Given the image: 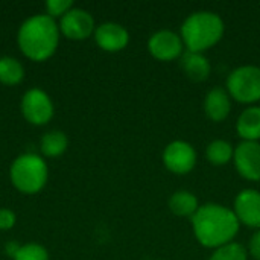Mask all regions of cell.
Returning a JSON list of instances; mask_svg holds the SVG:
<instances>
[{
	"label": "cell",
	"instance_id": "obj_18",
	"mask_svg": "<svg viewBox=\"0 0 260 260\" xmlns=\"http://www.w3.org/2000/svg\"><path fill=\"white\" fill-rule=\"evenodd\" d=\"M23 66L15 58H0V82L6 85H15L23 79Z\"/></svg>",
	"mask_w": 260,
	"mask_h": 260
},
{
	"label": "cell",
	"instance_id": "obj_11",
	"mask_svg": "<svg viewBox=\"0 0 260 260\" xmlns=\"http://www.w3.org/2000/svg\"><path fill=\"white\" fill-rule=\"evenodd\" d=\"M61 30L67 38L85 40L94 30L93 17L84 9H69L61 20Z\"/></svg>",
	"mask_w": 260,
	"mask_h": 260
},
{
	"label": "cell",
	"instance_id": "obj_21",
	"mask_svg": "<svg viewBox=\"0 0 260 260\" xmlns=\"http://www.w3.org/2000/svg\"><path fill=\"white\" fill-rule=\"evenodd\" d=\"M15 260H49L47 251L38 245V244H29L24 247H20L17 254L14 256Z\"/></svg>",
	"mask_w": 260,
	"mask_h": 260
},
{
	"label": "cell",
	"instance_id": "obj_24",
	"mask_svg": "<svg viewBox=\"0 0 260 260\" xmlns=\"http://www.w3.org/2000/svg\"><path fill=\"white\" fill-rule=\"evenodd\" d=\"M15 224V215L11 210H0V230H8Z\"/></svg>",
	"mask_w": 260,
	"mask_h": 260
},
{
	"label": "cell",
	"instance_id": "obj_23",
	"mask_svg": "<svg viewBox=\"0 0 260 260\" xmlns=\"http://www.w3.org/2000/svg\"><path fill=\"white\" fill-rule=\"evenodd\" d=\"M248 254L254 260H260V229L253 233L248 242Z\"/></svg>",
	"mask_w": 260,
	"mask_h": 260
},
{
	"label": "cell",
	"instance_id": "obj_10",
	"mask_svg": "<svg viewBox=\"0 0 260 260\" xmlns=\"http://www.w3.org/2000/svg\"><path fill=\"white\" fill-rule=\"evenodd\" d=\"M23 116L27 122L34 125H43L50 120L53 114V107L49 96L41 90H29L21 102Z\"/></svg>",
	"mask_w": 260,
	"mask_h": 260
},
{
	"label": "cell",
	"instance_id": "obj_1",
	"mask_svg": "<svg viewBox=\"0 0 260 260\" xmlns=\"http://www.w3.org/2000/svg\"><path fill=\"white\" fill-rule=\"evenodd\" d=\"M190 222L195 239L210 250L233 242L241 227L233 209L216 203L200 206L198 212L190 218Z\"/></svg>",
	"mask_w": 260,
	"mask_h": 260
},
{
	"label": "cell",
	"instance_id": "obj_6",
	"mask_svg": "<svg viewBox=\"0 0 260 260\" xmlns=\"http://www.w3.org/2000/svg\"><path fill=\"white\" fill-rule=\"evenodd\" d=\"M197 160L195 148L184 140H174L163 151V165L175 175L190 174L197 166Z\"/></svg>",
	"mask_w": 260,
	"mask_h": 260
},
{
	"label": "cell",
	"instance_id": "obj_19",
	"mask_svg": "<svg viewBox=\"0 0 260 260\" xmlns=\"http://www.w3.org/2000/svg\"><path fill=\"white\" fill-rule=\"evenodd\" d=\"M67 148V137L59 131H52L46 134L41 140V151L47 157H58Z\"/></svg>",
	"mask_w": 260,
	"mask_h": 260
},
{
	"label": "cell",
	"instance_id": "obj_3",
	"mask_svg": "<svg viewBox=\"0 0 260 260\" xmlns=\"http://www.w3.org/2000/svg\"><path fill=\"white\" fill-rule=\"evenodd\" d=\"M224 30L225 24L219 14L212 11H197L183 21L180 35L187 50L204 53L221 41Z\"/></svg>",
	"mask_w": 260,
	"mask_h": 260
},
{
	"label": "cell",
	"instance_id": "obj_9",
	"mask_svg": "<svg viewBox=\"0 0 260 260\" xmlns=\"http://www.w3.org/2000/svg\"><path fill=\"white\" fill-rule=\"evenodd\" d=\"M233 212L239 221L250 229H260V192L256 189L241 190L233 203Z\"/></svg>",
	"mask_w": 260,
	"mask_h": 260
},
{
	"label": "cell",
	"instance_id": "obj_20",
	"mask_svg": "<svg viewBox=\"0 0 260 260\" xmlns=\"http://www.w3.org/2000/svg\"><path fill=\"white\" fill-rule=\"evenodd\" d=\"M209 260H248V250L239 242H230L213 250Z\"/></svg>",
	"mask_w": 260,
	"mask_h": 260
},
{
	"label": "cell",
	"instance_id": "obj_22",
	"mask_svg": "<svg viewBox=\"0 0 260 260\" xmlns=\"http://www.w3.org/2000/svg\"><path fill=\"white\" fill-rule=\"evenodd\" d=\"M72 0H49L46 3L47 6V11L52 14V15H59V14H64L69 11V8H72Z\"/></svg>",
	"mask_w": 260,
	"mask_h": 260
},
{
	"label": "cell",
	"instance_id": "obj_12",
	"mask_svg": "<svg viewBox=\"0 0 260 260\" xmlns=\"http://www.w3.org/2000/svg\"><path fill=\"white\" fill-rule=\"evenodd\" d=\"M96 43L107 52H119L126 47L129 41L128 30L117 23H104L94 32Z\"/></svg>",
	"mask_w": 260,
	"mask_h": 260
},
{
	"label": "cell",
	"instance_id": "obj_15",
	"mask_svg": "<svg viewBox=\"0 0 260 260\" xmlns=\"http://www.w3.org/2000/svg\"><path fill=\"white\" fill-rule=\"evenodd\" d=\"M236 133L244 142H259L260 107L251 105L241 113L236 122Z\"/></svg>",
	"mask_w": 260,
	"mask_h": 260
},
{
	"label": "cell",
	"instance_id": "obj_8",
	"mask_svg": "<svg viewBox=\"0 0 260 260\" xmlns=\"http://www.w3.org/2000/svg\"><path fill=\"white\" fill-rule=\"evenodd\" d=\"M233 163L238 174L248 181H260V143L241 142L235 148Z\"/></svg>",
	"mask_w": 260,
	"mask_h": 260
},
{
	"label": "cell",
	"instance_id": "obj_13",
	"mask_svg": "<svg viewBox=\"0 0 260 260\" xmlns=\"http://www.w3.org/2000/svg\"><path fill=\"white\" fill-rule=\"evenodd\" d=\"M232 98L225 88L215 87L204 98V113L212 122H222L230 116Z\"/></svg>",
	"mask_w": 260,
	"mask_h": 260
},
{
	"label": "cell",
	"instance_id": "obj_7",
	"mask_svg": "<svg viewBox=\"0 0 260 260\" xmlns=\"http://www.w3.org/2000/svg\"><path fill=\"white\" fill-rule=\"evenodd\" d=\"M148 50L155 59L168 62L181 58L184 53V43L180 34L169 29H161L151 35L148 41Z\"/></svg>",
	"mask_w": 260,
	"mask_h": 260
},
{
	"label": "cell",
	"instance_id": "obj_16",
	"mask_svg": "<svg viewBox=\"0 0 260 260\" xmlns=\"http://www.w3.org/2000/svg\"><path fill=\"white\" fill-rule=\"evenodd\" d=\"M168 206L175 216L192 218L200 209V201L197 195L189 190H177L171 195Z\"/></svg>",
	"mask_w": 260,
	"mask_h": 260
},
{
	"label": "cell",
	"instance_id": "obj_4",
	"mask_svg": "<svg viewBox=\"0 0 260 260\" xmlns=\"http://www.w3.org/2000/svg\"><path fill=\"white\" fill-rule=\"evenodd\" d=\"M11 180L18 190L24 193H35L47 180V166L38 155H20L11 168Z\"/></svg>",
	"mask_w": 260,
	"mask_h": 260
},
{
	"label": "cell",
	"instance_id": "obj_2",
	"mask_svg": "<svg viewBox=\"0 0 260 260\" xmlns=\"http://www.w3.org/2000/svg\"><path fill=\"white\" fill-rule=\"evenodd\" d=\"M18 44L27 58L44 61L58 46V26L49 15L30 17L18 30Z\"/></svg>",
	"mask_w": 260,
	"mask_h": 260
},
{
	"label": "cell",
	"instance_id": "obj_5",
	"mask_svg": "<svg viewBox=\"0 0 260 260\" xmlns=\"http://www.w3.org/2000/svg\"><path fill=\"white\" fill-rule=\"evenodd\" d=\"M232 99L239 104L253 105L260 101V67L241 66L230 72L227 78V88Z\"/></svg>",
	"mask_w": 260,
	"mask_h": 260
},
{
	"label": "cell",
	"instance_id": "obj_14",
	"mask_svg": "<svg viewBox=\"0 0 260 260\" xmlns=\"http://www.w3.org/2000/svg\"><path fill=\"white\" fill-rule=\"evenodd\" d=\"M181 69L186 73L187 78H190L195 82H203L210 76L212 72V66L209 58L204 53H198V52H184L181 55Z\"/></svg>",
	"mask_w": 260,
	"mask_h": 260
},
{
	"label": "cell",
	"instance_id": "obj_17",
	"mask_svg": "<svg viewBox=\"0 0 260 260\" xmlns=\"http://www.w3.org/2000/svg\"><path fill=\"white\" fill-rule=\"evenodd\" d=\"M233 155H235V146L224 139H216L210 142L206 148V158L213 166H224L233 161Z\"/></svg>",
	"mask_w": 260,
	"mask_h": 260
}]
</instances>
